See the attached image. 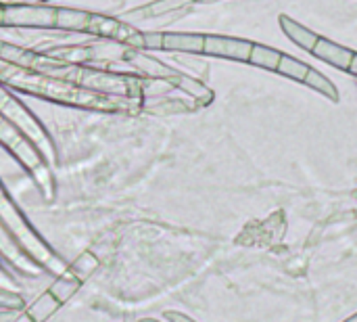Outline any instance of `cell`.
Returning a JSON list of instances; mask_svg holds the SVG:
<instances>
[{
	"mask_svg": "<svg viewBox=\"0 0 357 322\" xmlns=\"http://www.w3.org/2000/svg\"><path fill=\"white\" fill-rule=\"evenodd\" d=\"M197 2H218V0H197Z\"/></svg>",
	"mask_w": 357,
	"mask_h": 322,
	"instance_id": "obj_29",
	"label": "cell"
},
{
	"mask_svg": "<svg viewBox=\"0 0 357 322\" xmlns=\"http://www.w3.org/2000/svg\"><path fill=\"white\" fill-rule=\"evenodd\" d=\"M0 113L10 119L17 128H21L33 142L36 147L44 153V157L54 163L56 161V153H54V145L48 136V132L44 130V126L36 119V115L21 103L15 98V94H10L2 84H0Z\"/></svg>",
	"mask_w": 357,
	"mask_h": 322,
	"instance_id": "obj_6",
	"label": "cell"
},
{
	"mask_svg": "<svg viewBox=\"0 0 357 322\" xmlns=\"http://www.w3.org/2000/svg\"><path fill=\"white\" fill-rule=\"evenodd\" d=\"M282 54H284V52H280V50H276V48H272V46L253 44L249 63H251V65H257V67H261V69H268V71H278V65H280Z\"/></svg>",
	"mask_w": 357,
	"mask_h": 322,
	"instance_id": "obj_16",
	"label": "cell"
},
{
	"mask_svg": "<svg viewBox=\"0 0 357 322\" xmlns=\"http://www.w3.org/2000/svg\"><path fill=\"white\" fill-rule=\"evenodd\" d=\"M4 21L6 27H36V29H54L56 27V8L46 4H4Z\"/></svg>",
	"mask_w": 357,
	"mask_h": 322,
	"instance_id": "obj_7",
	"label": "cell"
},
{
	"mask_svg": "<svg viewBox=\"0 0 357 322\" xmlns=\"http://www.w3.org/2000/svg\"><path fill=\"white\" fill-rule=\"evenodd\" d=\"M280 27H282V31L287 34L289 40H293L299 48H303L307 52H312L314 46H316V42L320 40V36L316 31L307 29L305 25L297 23L295 19H291L287 15H280Z\"/></svg>",
	"mask_w": 357,
	"mask_h": 322,
	"instance_id": "obj_13",
	"label": "cell"
},
{
	"mask_svg": "<svg viewBox=\"0 0 357 322\" xmlns=\"http://www.w3.org/2000/svg\"><path fill=\"white\" fill-rule=\"evenodd\" d=\"M140 322H159V321H155V319H144V321H140Z\"/></svg>",
	"mask_w": 357,
	"mask_h": 322,
	"instance_id": "obj_28",
	"label": "cell"
},
{
	"mask_svg": "<svg viewBox=\"0 0 357 322\" xmlns=\"http://www.w3.org/2000/svg\"><path fill=\"white\" fill-rule=\"evenodd\" d=\"M144 48H151V50L163 48V34L161 31H146L144 34Z\"/></svg>",
	"mask_w": 357,
	"mask_h": 322,
	"instance_id": "obj_21",
	"label": "cell"
},
{
	"mask_svg": "<svg viewBox=\"0 0 357 322\" xmlns=\"http://www.w3.org/2000/svg\"><path fill=\"white\" fill-rule=\"evenodd\" d=\"M192 2H197V0H155L151 4H146L144 8H140L142 13H138V15L140 17H159V15L172 13V10H180Z\"/></svg>",
	"mask_w": 357,
	"mask_h": 322,
	"instance_id": "obj_19",
	"label": "cell"
},
{
	"mask_svg": "<svg viewBox=\"0 0 357 322\" xmlns=\"http://www.w3.org/2000/svg\"><path fill=\"white\" fill-rule=\"evenodd\" d=\"M203 48H205V34H180V31L163 34V48L161 50L201 54Z\"/></svg>",
	"mask_w": 357,
	"mask_h": 322,
	"instance_id": "obj_12",
	"label": "cell"
},
{
	"mask_svg": "<svg viewBox=\"0 0 357 322\" xmlns=\"http://www.w3.org/2000/svg\"><path fill=\"white\" fill-rule=\"evenodd\" d=\"M345 322H357V314H356V316H351V319H347Z\"/></svg>",
	"mask_w": 357,
	"mask_h": 322,
	"instance_id": "obj_27",
	"label": "cell"
},
{
	"mask_svg": "<svg viewBox=\"0 0 357 322\" xmlns=\"http://www.w3.org/2000/svg\"><path fill=\"white\" fill-rule=\"evenodd\" d=\"M163 316H165V321L167 322H195L190 316H186V314H182V312H174V310L163 312Z\"/></svg>",
	"mask_w": 357,
	"mask_h": 322,
	"instance_id": "obj_22",
	"label": "cell"
},
{
	"mask_svg": "<svg viewBox=\"0 0 357 322\" xmlns=\"http://www.w3.org/2000/svg\"><path fill=\"white\" fill-rule=\"evenodd\" d=\"M88 10H75V8H56V27L65 31H86L90 21Z\"/></svg>",
	"mask_w": 357,
	"mask_h": 322,
	"instance_id": "obj_14",
	"label": "cell"
},
{
	"mask_svg": "<svg viewBox=\"0 0 357 322\" xmlns=\"http://www.w3.org/2000/svg\"><path fill=\"white\" fill-rule=\"evenodd\" d=\"M312 54L318 57L320 61H324V63H328V65L341 69V71H349V65H351L356 52H354L351 48H345V46H341V44L328 40V38H320V40L316 42Z\"/></svg>",
	"mask_w": 357,
	"mask_h": 322,
	"instance_id": "obj_11",
	"label": "cell"
},
{
	"mask_svg": "<svg viewBox=\"0 0 357 322\" xmlns=\"http://www.w3.org/2000/svg\"><path fill=\"white\" fill-rule=\"evenodd\" d=\"M123 59H126L136 71H140L142 75H146V78H151V80H163V82L172 84V82L178 78V73H180V71L167 67L165 63H161V61H157V59L144 54V52L138 50V48H128Z\"/></svg>",
	"mask_w": 357,
	"mask_h": 322,
	"instance_id": "obj_10",
	"label": "cell"
},
{
	"mask_svg": "<svg viewBox=\"0 0 357 322\" xmlns=\"http://www.w3.org/2000/svg\"><path fill=\"white\" fill-rule=\"evenodd\" d=\"M253 42L232 36H205V48L203 54L220 57V59H232V61H249Z\"/></svg>",
	"mask_w": 357,
	"mask_h": 322,
	"instance_id": "obj_9",
	"label": "cell"
},
{
	"mask_svg": "<svg viewBox=\"0 0 357 322\" xmlns=\"http://www.w3.org/2000/svg\"><path fill=\"white\" fill-rule=\"evenodd\" d=\"M307 71H310V65L307 63H303V61H299V59H295L291 54H282L280 65H278V73L280 75L291 78L295 82H303L305 75H307Z\"/></svg>",
	"mask_w": 357,
	"mask_h": 322,
	"instance_id": "obj_18",
	"label": "cell"
},
{
	"mask_svg": "<svg viewBox=\"0 0 357 322\" xmlns=\"http://www.w3.org/2000/svg\"><path fill=\"white\" fill-rule=\"evenodd\" d=\"M100 260L94 251H84L77 256L54 281L27 306H23L10 322H46L50 321L94 275Z\"/></svg>",
	"mask_w": 357,
	"mask_h": 322,
	"instance_id": "obj_2",
	"label": "cell"
},
{
	"mask_svg": "<svg viewBox=\"0 0 357 322\" xmlns=\"http://www.w3.org/2000/svg\"><path fill=\"white\" fill-rule=\"evenodd\" d=\"M303 84H307L312 90H316V92H320V94H324L326 98H331L333 103H339V90H337V86L322 73V71H318V69H314V67H310V71H307V75H305V80H303Z\"/></svg>",
	"mask_w": 357,
	"mask_h": 322,
	"instance_id": "obj_17",
	"label": "cell"
},
{
	"mask_svg": "<svg viewBox=\"0 0 357 322\" xmlns=\"http://www.w3.org/2000/svg\"><path fill=\"white\" fill-rule=\"evenodd\" d=\"M0 84L10 86L15 90L65 105V107H77V109H90V111H132L136 109V103L128 96H109L100 94L88 88H82L73 82H67L63 78H54L48 73L23 69L10 63H2L0 67Z\"/></svg>",
	"mask_w": 357,
	"mask_h": 322,
	"instance_id": "obj_1",
	"label": "cell"
},
{
	"mask_svg": "<svg viewBox=\"0 0 357 322\" xmlns=\"http://www.w3.org/2000/svg\"><path fill=\"white\" fill-rule=\"evenodd\" d=\"M10 283H13V277L6 270V266H4V260L0 258V287H8L10 289Z\"/></svg>",
	"mask_w": 357,
	"mask_h": 322,
	"instance_id": "obj_23",
	"label": "cell"
},
{
	"mask_svg": "<svg viewBox=\"0 0 357 322\" xmlns=\"http://www.w3.org/2000/svg\"><path fill=\"white\" fill-rule=\"evenodd\" d=\"M0 145L31 176V180L36 182V186L42 193V197L52 199L56 186H54V178H52L48 159L36 147V142L21 128H17L10 119H6L2 113H0Z\"/></svg>",
	"mask_w": 357,
	"mask_h": 322,
	"instance_id": "obj_4",
	"label": "cell"
},
{
	"mask_svg": "<svg viewBox=\"0 0 357 322\" xmlns=\"http://www.w3.org/2000/svg\"><path fill=\"white\" fill-rule=\"evenodd\" d=\"M172 86H174V88H180L182 92H186V94H190L192 98H197L199 105H209V103L213 101V92H211L205 84H201L199 80L188 78V75H184V73H178V78L172 82Z\"/></svg>",
	"mask_w": 357,
	"mask_h": 322,
	"instance_id": "obj_15",
	"label": "cell"
},
{
	"mask_svg": "<svg viewBox=\"0 0 357 322\" xmlns=\"http://www.w3.org/2000/svg\"><path fill=\"white\" fill-rule=\"evenodd\" d=\"M86 31L94 34V36H100L105 40L123 44L128 48H138V50L144 48V34L134 29L132 25L119 21V19H113V17H105V15L92 13Z\"/></svg>",
	"mask_w": 357,
	"mask_h": 322,
	"instance_id": "obj_8",
	"label": "cell"
},
{
	"mask_svg": "<svg viewBox=\"0 0 357 322\" xmlns=\"http://www.w3.org/2000/svg\"><path fill=\"white\" fill-rule=\"evenodd\" d=\"M23 298L19 291L8 289V287H0V310H13L19 312L23 308Z\"/></svg>",
	"mask_w": 357,
	"mask_h": 322,
	"instance_id": "obj_20",
	"label": "cell"
},
{
	"mask_svg": "<svg viewBox=\"0 0 357 322\" xmlns=\"http://www.w3.org/2000/svg\"><path fill=\"white\" fill-rule=\"evenodd\" d=\"M2 21H4V8H2V4H0V25H2Z\"/></svg>",
	"mask_w": 357,
	"mask_h": 322,
	"instance_id": "obj_26",
	"label": "cell"
},
{
	"mask_svg": "<svg viewBox=\"0 0 357 322\" xmlns=\"http://www.w3.org/2000/svg\"><path fill=\"white\" fill-rule=\"evenodd\" d=\"M349 73L357 78V52L354 54V61H351V65H349Z\"/></svg>",
	"mask_w": 357,
	"mask_h": 322,
	"instance_id": "obj_25",
	"label": "cell"
},
{
	"mask_svg": "<svg viewBox=\"0 0 357 322\" xmlns=\"http://www.w3.org/2000/svg\"><path fill=\"white\" fill-rule=\"evenodd\" d=\"M46 73L54 75V78H63V80L73 82V84H77L82 88H88V90L109 94V96H128V98H132V96L142 94V82L140 80H134V78L121 75V73H111V71L86 67V65L56 63Z\"/></svg>",
	"mask_w": 357,
	"mask_h": 322,
	"instance_id": "obj_5",
	"label": "cell"
},
{
	"mask_svg": "<svg viewBox=\"0 0 357 322\" xmlns=\"http://www.w3.org/2000/svg\"><path fill=\"white\" fill-rule=\"evenodd\" d=\"M0 224L6 235L17 243V247L44 272L50 277H59L67 266L61 254L36 230V226L27 220V216L19 210L15 199L8 195L4 184L0 182Z\"/></svg>",
	"mask_w": 357,
	"mask_h": 322,
	"instance_id": "obj_3",
	"label": "cell"
},
{
	"mask_svg": "<svg viewBox=\"0 0 357 322\" xmlns=\"http://www.w3.org/2000/svg\"><path fill=\"white\" fill-rule=\"evenodd\" d=\"M354 197H356V199H357V189H356V191H354Z\"/></svg>",
	"mask_w": 357,
	"mask_h": 322,
	"instance_id": "obj_30",
	"label": "cell"
},
{
	"mask_svg": "<svg viewBox=\"0 0 357 322\" xmlns=\"http://www.w3.org/2000/svg\"><path fill=\"white\" fill-rule=\"evenodd\" d=\"M15 314L17 312H13V310H0V322H10L15 319Z\"/></svg>",
	"mask_w": 357,
	"mask_h": 322,
	"instance_id": "obj_24",
	"label": "cell"
}]
</instances>
